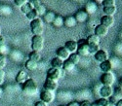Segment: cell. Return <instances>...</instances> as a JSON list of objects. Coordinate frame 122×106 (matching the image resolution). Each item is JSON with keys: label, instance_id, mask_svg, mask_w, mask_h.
I'll list each match as a JSON object with an SVG mask.
<instances>
[{"label": "cell", "instance_id": "obj_7", "mask_svg": "<svg viewBox=\"0 0 122 106\" xmlns=\"http://www.w3.org/2000/svg\"><path fill=\"white\" fill-rule=\"evenodd\" d=\"M61 76H62V72H61V70H59V69L50 68L47 71V79L58 82V80L61 78Z\"/></svg>", "mask_w": 122, "mask_h": 106}, {"label": "cell", "instance_id": "obj_38", "mask_svg": "<svg viewBox=\"0 0 122 106\" xmlns=\"http://www.w3.org/2000/svg\"><path fill=\"white\" fill-rule=\"evenodd\" d=\"M102 86H103L102 84H100V85H99V84H97V85H95V86H94L93 90H94V93H95L96 95H100V91H101Z\"/></svg>", "mask_w": 122, "mask_h": 106}, {"label": "cell", "instance_id": "obj_14", "mask_svg": "<svg viewBox=\"0 0 122 106\" xmlns=\"http://www.w3.org/2000/svg\"><path fill=\"white\" fill-rule=\"evenodd\" d=\"M77 42L76 41H73V40H69V41H66V44H65V48L71 54H75L77 52Z\"/></svg>", "mask_w": 122, "mask_h": 106}, {"label": "cell", "instance_id": "obj_9", "mask_svg": "<svg viewBox=\"0 0 122 106\" xmlns=\"http://www.w3.org/2000/svg\"><path fill=\"white\" fill-rule=\"evenodd\" d=\"M56 55H57V58L62 59L63 61L65 60H67L69 56H70V53L65 48V47H60L57 51H56Z\"/></svg>", "mask_w": 122, "mask_h": 106}, {"label": "cell", "instance_id": "obj_8", "mask_svg": "<svg viewBox=\"0 0 122 106\" xmlns=\"http://www.w3.org/2000/svg\"><path fill=\"white\" fill-rule=\"evenodd\" d=\"M112 94H113V89H112V87L102 86L101 91H100V96H101V98L107 99V98H109Z\"/></svg>", "mask_w": 122, "mask_h": 106}, {"label": "cell", "instance_id": "obj_27", "mask_svg": "<svg viewBox=\"0 0 122 106\" xmlns=\"http://www.w3.org/2000/svg\"><path fill=\"white\" fill-rule=\"evenodd\" d=\"M68 60H70L74 65H76V64H78V63L80 62V60H81V57L77 54V53H75V54H71V55L69 56Z\"/></svg>", "mask_w": 122, "mask_h": 106}, {"label": "cell", "instance_id": "obj_6", "mask_svg": "<svg viewBox=\"0 0 122 106\" xmlns=\"http://www.w3.org/2000/svg\"><path fill=\"white\" fill-rule=\"evenodd\" d=\"M40 99H41V101L45 102L46 104H49V103L54 101V99H55V92L43 90L41 92V93H40Z\"/></svg>", "mask_w": 122, "mask_h": 106}, {"label": "cell", "instance_id": "obj_44", "mask_svg": "<svg viewBox=\"0 0 122 106\" xmlns=\"http://www.w3.org/2000/svg\"><path fill=\"white\" fill-rule=\"evenodd\" d=\"M118 87H120V88H122V77L120 78V80H119V86Z\"/></svg>", "mask_w": 122, "mask_h": 106}, {"label": "cell", "instance_id": "obj_45", "mask_svg": "<svg viewBox=\"0 0 122 106\" xmlns=\"http://www.w3.org/2000/svg\"><path fill=\"white\" fill-rule=\"evenodd\" d=\"M2 93H3V90H2L1 87H0V98H1V96H2Z\"/></svg>", "mask_w": 122, "mask_h": 106}, {"label": "cell", "instance_id": "obj_13", "mask_svg": "<svg viewBox=\"0 0 122 106\" xmlns=\"http://www.w3.org/2000/svg\"><path fill=\"white\" fill-rule=\"evenodd\" d=\"M108 33V28L106 27L105 25L103 24H99L96 26L95 28V35H97L99 38L100 37H105L107 36Z\"/></svg>", "mask_w": 122, "mask_h": 106}, {"label": "cell", "instance_id": "obj_11", "mask_svg": "<svg viewBox=\"0 0 122 106\" xmlns=\"http://www.w3.org/2000/svg\"><path fill=\"white\" fill-rule=\"evenodd\" d=\"M43 88L46 91H50V92H55L58 89V82L50 80V79H46L44 84H43Z\"/></svg>", "mask_w": 122, "mask_h": 106}, {"label": "cell", "instance_id": "obj_18", "mask_svg": "<svg viewBox=\"0 0 122 106\" xmlns=\"http://www.w3.org/2000/svg\"><path fill=\"white\" fill-rule=\"evenodd\" d=\"M100 68L103 73H109L112 70V64H111V62L109 60H106L100 64Z\"/></svg>", "mask_w": 122, "mask_h": 106}, {"label": "cell", "instance_id": "obj_35", "mask_svg": "<svg viewBox=\"0 0 122 106\" xmlns=\"http://www.w3.org/2000/svg\"><path fill=\"white\" fill-rule=\"evenodd\" d=\"M103 5H104V8L112 7V6H115V1H114V0H104Z\"/></svg>", "mask_w": 122, "mask_h": 106}, {"label": "cell", "instance_id": "obj_2", "mask_svg": "<svg viewBox=\"0 0 122 106\" xmlns=\"http://www.w3.org/2000/svg\"><path fill=\"white\" fill-rule=\"evenodd\" d=\"M30 27H31V31L34 36H42L44 32V25L41 19L37 18L36 19L31 20L30 22Z\"/></svg>", "mask_w": 122, "mask_h": 106}, {"label": "cell", "instance_id": "obj_39", "mask_svg": "<svg viewBox=\"0 0 122 106\" xmlns=\"http://www.w3.org/2000/svg\"><path fill=\"white\" fill-rule=\"evenodd\" d=\"M28 1L27 0H15V4L17 5V6H19V7H22V6H24L25 3H27Z\"/></svg>", "mask_w": 122, "mask_h": 106}, {"label": "cell", "instance_id": "obj_32", "mask_svg": "<svg viewBox=\"0 0 122 106\" xmlns=\"http://www.w3.org/2000/svg\"><path fill=\"white\" fill-rule=\"evenodd\" d=\"M113 95L118 100H121L122 99V88L117 87L115 90H113Z\"/></svg>", "mask_w": 122, "mask_h": 106}, {"label": "cell", "instance_id": "obj_37", "mask_svg": "<svg viewBox=\"0 0 122 106\" xmlns=\"http://www.w3.org/2000/svg\"><path fill=\"white\" fill-rule=\"evenodd\" d=\"M5 75H6V73L3 69H0V87H1V85L4 83L5 81Z\"/></svg>", "mask_w": 122, "mask_h": 106}, {"label": "cell", "instance_id": "obj_21", "mask_svg": "<svg viewBox=\"0 0 122 106\" xmlns=\"http://www.w3.org/2000/svg\"><path fill=\"white\" fill-rule=\"evenodd\" d=\"M51 65H52V68H55V69H59L61 70V68H63V65H64V61L62 59L58 58L57 57L52 58L51 60Z\"/></svg>", "mask_w": 122, "mask_h": 106}, {"label": "cell", "instance_id": "obj_31", "mask_svg": "<svg viewBox=\"0 0 122 106\" xmlns=\"http://www.w3.org/2000/svg\"><path fill=\"white\" fill-rule=\"evenodd\" d=\"M25 17H26V19H28L30 22H31V20H33V19H36L37 18H38V15H37V13L35 12V10L33 9L32 11H30L28 14H26L25 15Z\"/></svg>", "mask_w": 122, "mask_h": 106}, {"label": "cell", "instance_id": "obj_25", "mask_svg": "<svg viewBox=\"0 0 122 106\" xmlns=\"http://www.w3.org/2000/svg\"><path fill=\"white\" fill-rule=\"evenodd\" d=\"M37 66H38V63L37 62H34V61H32V60H27L26 62H25V68L27 69V70H29V71H34V70H36L37 69Z\"/></svg>", "mask_w": 122, "mask_h": 106}, {"label": "cell", "instance_id": "obj_17", "mask_svg": "<svg viewBox=\"0 0 122 106\" xmlns=\"http://www.w3.org/2000/svg\"><path fill=\"white\" fill-rule=\"evenodd\" d=\"M85 11L87 12V14H95L97 12V10H98V6L97 4L94 2V1H89L86 6H85Z\"/></svg>", "mask_w": 122, "mask_h": 106}, {"label": "cell", "instance_id": "obj_28", "mask_svg": "<svg viewBox=\"0 0 122 106\" xmlns=\"http://www.w3.org/2000/svg\"><path fill=\"white\" fill-rule=\"evenodd\" d=\"M40 58H41V56H40L39 53H36V52H31L28 55V59L29 60H32V61L37 62V63L40 60Z\"/></svg>", "mask_w": 122, "mask_h": 106}, {"label": "cell", "instance_id": "obj_43", "mask_svg": "<svg viewBox=\"0 0 122 106\" xmlns=\"http://www.w3.org/2000/svg\"><path fill=\"white\" fill-rule=\"evenodd\" d=\"M116 106H122V99H121V100H119V101L116 103Z\"/></svg>", "mask_w": 122, "mask_h": 106}, {"label": "cell", "instance_id": "obj_1", "mask_svg": "<svg viewBox=\"0 0 122 106\" xmlns=\"http://www.w3.org/2000/svg\"><path fill=\"white\" fill-rule=\"evenodd\" d=\"M38 85L33 79H27L23 84V92L26 95H34L37 92Z\"/></svg>", "mask_w": 122, "mask_h": 106}, {"label": "cell", "instance_id": "obj_12", "mask_svg": "<svg viewBox=\"0 0 122 106\" xmlns=\"http://www.w3.org/2000/svg\"><path fill=\"white\" fill-rule=\"evenodd\" d=\"M95 59L100 63L108 60V54L105 50H99L95 54Z\"/></svg>", "mask_w": 122, "mask_h": 106}, {"label": "cell", "instance_id": "obj_42", "mask_svg": "<svg viewBox=\"0 0 122 106\" xmlns=\"http://www.w3.org/2000/svg\"><path fill=\"white\" fill-rule=\"evenodd\" d=\"M67 106H79V102H77V101H72V102H70Z\"/></svg>", "mask_w": 122, "mask_h": 106}, {"label": "cell", "instance_id": "obj_19", "mask_svg": "<svg viewBox=\"0 0 122 106\" xmlns=\"http://www.w3.org/2000/svg\"><path fill=\"white\" fill-rule=\"evenodd\" d=\"M27 73L25 70H21L19 71L17 76H16V82L19 84H24L26 80H27Z\"/></svg>", "mask_w": 122, "mask_h": 106}, {"label": "cell", "instance_id": "obj_10", "mask_svg": "<svg viewBox=\"0 0 122 106\" xmlns=\"http://www.w3.org/2000/svg\"><path fill=\"white\" fill-rule=\"evenodd\" d=\"M88 14L87 12L85 11L84 9H80L75 13V16H74V19L76 20V23H85L86 20L88 19Z\"/></svg>", "mask_w": 122, "mask_h": 106}, {"label": "cell", "instance_id": "obj_15", "mask_svg": "<svg viewBox=\"0 0 122 106\" xmlns=\"http://www.w3.org/2000/svg\"><path fill=\"white\" fill-rule=\"evenodd\" d=\"M113 24H114V19H113V17H109V16H103L101 18V24H103V25H105L106 27H107V28H109V27H111L113 25Z\"/></svg>", "mask_w": 122, "mask_h": 106}, {"label": "cell", "instance_id": "obj_20", "mask_svg": "<svg viewBox=\"0 0 122 106\" xmlns=\"http://www.w3.org/2000/svg\"><path fill=\"white\" fill-rule=\"evenodd\" d=\"M76 20L74 19V17L72 16H68L66 19H64V25H66L67 28H72L76 25Z\"/></svg>", "mask_w": 122, "mask_h": 106}, {"label": "cell", "instance_id": "obj_48", "mask_svg": "<svg viewBox=\"0 0 122 106\" xmlns=\"http://www.w3.org/2000/svg\"><path fill=\"white\" fill-rule=\"evenodd\" d=\"M0 32H1V29H0Z\"/></svg>", "mask_w": 122, "mask_h": 106}, {"label": "cell", "instance_id": "obj_40", "mask_svg": "<svg viewBox=\"0 0 122 106\" xmlns=\"http://www.w3.org/2000/svg\"><path fill=\"white\" fill-rule=\"evenodd\" d=\"M34 106H48V105H47L45 102H43V101H41V100H39V101L35 102Z\"/></svg>", "mask_w": 122, "mask_h": 106}, {"label": "cell", "instance_id": "obj_29", "mask_svg": "<svg viewBox=\"0 0 122 106\" xmlns=\"http://www.w3.org/2000/svg\"><path fill=\"white\" fill-rule=\"evenodd\" d=\"M53 25L56 27H61L64 25V18L61 16H56L54 22H53Z\"/></svg>", "mask_w": 122, "mask_h": 106}, {"label": "cell", "instance_id": "obj_22", "mask_svg": "<svg viewBox=\"0 0 122 106\" xmlns=\"http://www.w3.org/2000/svg\"><path fill=\"white\" fill-rule=\"evenodd\" d=\"M56 16L57 15L54 12H52V11L46 12V14L44 15V20H45V23H47V24H53Z\"/></svg>", "mask_w": 122, "mask_h": 106}, {"label": "cell", "instance_id": "obj_41", "mask_svg": "<svg viewBox=\"0 0 122 106\" xmlns=\"http://www.w3.org/2000/svg\"><path fill=\"white\" fill-rule=\"evenodd\" d=\"M79 106H91V103L89 101L85 100V101H82L81 103H79Z\"/></svg>", "mask_w": 122, "mask_h": 106}, {"label": "cell", "instance_id": "obj_47", "mask_svg": "<svg viewBox=\"0 0 122 106\" xmlns=\"http://www.w3.org/2000/svg\"><path fill=\"white\" fill-rule=\"evenodd\" d=\"M60 106H66V105H60Z\"/></svg>", "mask_w": 122, "mask_h": 106}, {"label": "cell", "instance_id": "obj_24", "mask_svg": "<svg viewBox=\"0 0 122 106\" xmlns=\"http://www.w3.org/2000/svg\"><path fill=\"white\" fill-rule=\"evenodd\" d=\"M116 11H117L116 6L104 8V13L106 14V16H109V17H113V15H115Z\"/></svg>", "mask_w": 122, "mask_h": 106}, {"label": "cell", "instance_id": "obj_4", "mask_svg": "<svg viewBox=\"0 0 122 106\" xmlns=\"http://www.w3.org/2000/svg\"><path fill=\"white\" fill-rule=\"evenodd\" d=\"M32 52L39 53L44 48V38L42 36H33L31 41Z\"/></svg>", "mask_w": 122, "mask_h": 106}, {"label": "cell", "instance_id": "obj_16", "mask_svg": "<svg viewBox=\"0 0 122 106\" xmlns=\"http://www.w3.org/2000/svg\"><path fill=\"white\" fill-rule=\"evenodd\" d=\"M86 42H87V44H88L89 46H93V47H99L101 40H100V38H99L97 35H95V34H92V35H90V36L87 38Z\"/></svg>", "mask_w": 122, "mask_h": 106}, {"label": "cell", "instance_id": "obj_5", "mask_svg": "<svg viewBox=\"0 0 122 106\" xmlns=\"http://www.w3.org/2000/svg\"><path fill=\"white\" fill-rule=\"evenodd\" d=\"M115 82V76L113 73H104L101 76V84L103 86H107V87H112V85Z\"/></svg>", "mask_w": 122, "mask_h": 106}, {"label": "cell", "instance_id": "obj_3", "mask_svg": "<svg viewBox=\"0 0 122 106\" xmlns=\"http://www.w3.org/2000/svg\"><path fill=\"white\" fill-rule=\"evenodd\" d=\"M77 54L80 57H87L90 55V50H89V45L87 44L86 40L81 39L77 42Z\"/></svg>", "mask_w": 122, "mask_h": 106}, {"label": "cell", "instance_id": "obj_36", "mask_svg": "<svg viewBox=\"0 0 122 106\" xmlns=\"http://www.w3.org/2000/svg\"><path fill=\"white\" fill-rule=\"evenodd\" d=\"M5 50V39L0 36V54H3V52Z\"/></svg>", "mask_w": 122, "mask_h": 106}, {"label": "cell", "instance_id": "obj_46", "mask_svg": "<svg viewBox=\"0 0 122 106\" xmlns=\"http://www.w3.org/2000/svg\"><path fill=\"white\" fill-rule=\"evenodd\" d=\"M107 106H116V105H115V104H113V103H110V102H108Z\"/></svg>", "mask_w": 122, "mask_h": 106}, {"label": "cell", "instance_id": "obj_33", "mask_svg": "<svg viewBox=\"0 0 122 106\" xmlns=\"http://www.w3.org/2000/svg\"><path fill=\"white\" fill-rule=\"evenodd\" d=\"M7 64V58L4 54H0V69H3Z\"/></svg>", "mask_w": 122, "mask_h": 106}, {"label": "cell", "instance_id": "obj_23", "mask_svg": "<svg viewBox=\"0 0 122 106\" xmlns=\"http://www.w3.org/2000/svg\"><path fill=\"white\" fill-rule=\"evenodd\" d=\"M34 8H33V6H32V4H31V2H27V3H25L24 6H22L21 7V11H22V13H24L25 15H26V14H28L30 11H32Z\"/></svg>", "mask_w": 122, "mask_h": 106}, {"label": "cell", "instance_id": "obj_26", "mask_svg": "<svg viewBox=\"0 0 122 106\" xmlns=\"http://www.w3.org/2000/svg\"><path fill=\"white\" fill-rule=\"evenodd\" d=\"M74 67H75V65L73 64V63L70 61V60H66V61H64V65H63V68H64V70L65 71H66V72H70V71H72L73 69H74Z\"/></svg>", "mask_w": 122, "mask_h": 106}, {"label": "cell", "instance_id": "obj_30", "mask_svg": "<svg viewBox=\"0 0 122 106\" xmlns=\"http://www.w3.org/2000/svg\"><path fill=\"white\" fill-rule=\"evenodd\" d=\"M34 10H35V12L37 13L38 16H44L46 14V7L43 4H40L39 6L34 8Z\"/></svg>", "mask_w": 122, "mask_h": 106}, {"label": "cell", "instance_id": "obj_34", "mask_svg": "<svg viewBox=\"0 0 122 106\" xmlns=\"http://www.w3.org/2000/svg\"><path fill=\"white\" fill-rule=\"evenodd\" d=\"M108 99H105V98H100L96 101V104L97 106H107L108 104Z\"/></svg>", "mask_w": 122, "mask_h": 106}]
</instances>
